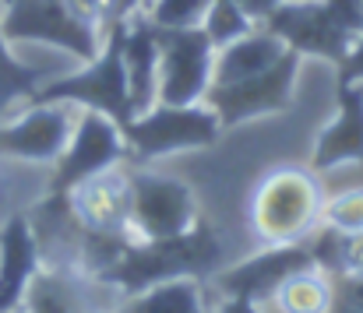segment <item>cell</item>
Wrapping results in <instances>:
<instances>
[{
	"label": "cell",
	"instance_id": "6da1fadb",
	"mask_svg": "<svg viewBox=\"0 0 363 313\" xmlns=\"http://www.w3.org/2000/svg\"><path fill=\"white\" fill-rule=\"evenodd\" d=\"M223 268V243L216 236V229L198 218L194 229L173 236V239H130L121 261L113 268H106L96 282L110 285L117 296H134L145 292L159 282H173V278H212Z\"/></svg>",
	"mask_w": 363,
	"mask_h": 313
},
{
	"label": "cell",
	"instance_id": "7a4b0ae2",
	"mask_svg": "<svg viewBox=\"0 0 363 313\" xmlns=\"http://www.w3.org/2000/svg\"><path fill=\"white\" fill-rule=\"evenodd\" d=\"M325 201V187L311 166H279L254 187L250 225L264 246L303 243L318 232Z\"/></svg>",
	"mask_w": 363,
	"mask_h": 313
},
{
	"label": "cell",
	"instance_id": "3957f363",
	"mask_svg": "<svg viewBox=\"0 0 363 313\" xmlns=\"http://www.w3.org/2000/svg\"><path fill=\"white\" fill-rule=\"evenodd\" d=\"M32 103H67L74 109H96L117 120L121 127L134 120L127 71H123V21L103 35V46L89 64H82L71 74L50 78Z\"/></svg>",
	"mask_w": 363,
	"mask_h": 313
},
{
	"label": "cell",
	"instance_id": "277c9868",
	"mask_svg": "<svg viewBox=\"0 0 363 313\" xmlns=\"http://www.w3.org/2000/svg\"><path fill=\"white\" fill-rule=\"evenodd\" d=\"M223 127L216 120V113L205 103L198 106H166L155 103L145 113H138L134 120L123 123V141H127V155L138 162H152V159H166L177 152H198V148H212L219 144Z\"/></svg>",
	"mask_w": 363,
	"mask_h": 313
},
{
	"label": "cell",
	"instance_id": "5b68a950",
	"mask_svg": "<svg viewBox=\"0 0 363 313\" xmlns=\"http://www.w3.org/2000/svg\"><path fill=\"white\" fill-rule=\"evenodd\" d=\"M0 32L11 46H53L78 57L82 64H89L103 46V35L64 0H7L0 4Z\"/></svg>",
	"mask_w": 363,
	"mask_h": 313
},
{
	"label": "cell",
	"instance_id": "8992f818",
	"mask_svg": "<svg viewBox=\"0 0 363 313\" xmlns=\"http://www.w3.org/2000/svg\"><path fill=\"white\" fill-rule=\"evenodd\" d=\"M127 159V141H123V127L117 120H110L106 113L96 109H78L74 130L67 148L60 152V159L53 162L50 173V198H67L78 183L117 169Z\"/></svg>",
	"mask_w": 363,
	"mask_h": 313
},
{
	"label": "cell",
	"instance_id": "52a82bcc",
	"mask_svg": "<svg viewBox=\"0 0 363 313\" xmlns=\"http://www.w3.org/2000/svg\"><path fill=\"white\" fill-rule=\"evenodd\" d=\"M300 57L286 53L279 64H272L261 74H250L240 81H226V85H212L205 106L216 113L223 130H233L247 120H261V116H275V113H289L293 96H296V78H300Z\"/></svg>",
	"mask_w": 363,
	"mask_h": 313
},
{
	"label": "cell",
	"instance_id": "ba28073f",
	"mask_svg": "<svg viewBox=\"0 0 363 313\" xmlns=\"http://www.w3.org/2000/svg\"><path fill=\"white\" fill-rule=\"evenodd\" d=\"M159 39V89L155 103L198 106L212 89L216 46L198 28H155Z\"/></svg>",
	"mask_w": 363,
	"mask_h": 313
},
{
	"label": "cell",
	"instance_id": "9c48e42d",
	"mask_svg": "<svg viewBox=\"0 0 363 313\" xmlns=\"http://www.w3.org/2000/svg\"><path fill=\"white\" fill-rule=\"evenodd\" d=\"M130 176V236L134 239H173L187 229H194L198 198L191 183L152 173V169H134Z\"/></svg>",
	"mask_w": 363,
	"mask_h": 313
},
{
	"label": "cell",
	"instance_id": "30bf717a",
	"mask_svg": "<svg viewBox=\"0 0 363 313\" xmlns=\"http://www.w3.org/2000/svg\"><path fill=\"white\" fill-rule=\"evenodd\" d=\"M261 28H268L289 53H296L300 60L314 57V60H328L332 67H339L353 46V32H346L321 0H282L264 21Z\"/></svg>",
	"mask_w": 363,
	"mask_h": 313
},
{
	"label": "cell",
	"instance_id": "8fae6325",
	"mask_svg": "<svg viewBox=\"0 0 363 313\" xmlns=\"http://www.w3.org/2000/svg\"><path fill=\"white\" fill-rule=\"evenodd\" d=\"M78 109L67 103H28L18 116L0 120V155L14 162L53 166L71 141Z\"/></svg>",
	"mask_w": 363,
	"mask_h": 313
},
{
	"label": "cell",
	"instance_id": "7c38bea8",
	"mask_svg": "<svg viewBox=\"0 0 363 313\" xmlns=\"http://www.w3.org/2000/svg\"><path fill=\"white\" fill-rule=\"evenodd\" d=\"M303 268H318L311 243H279V246H264L261 254L247 257L233 268H219L212 275L219 296H237V300H250L257 307H268L272 296L279 292V285L303 271Z\"/></svg>",
	"mask_w": 363,
	"mask_h": 313
},
{
	"label": "cell",
	"instance_id": "4fadbf2b",
	"mask_svg": "<svg viewBox=\"0 0 363 313\" xmlns=\"http://www.w3.org/2000/svg\"><path fill=\"white\" fill-rule=\"evenodd\" d=\"M350 162L363 166V85L335 81V116L314 141L311 169L321 176Z\"/></svg>",
	"mask_w": 363,
	"mask_h": 313
},
{
	"label": "cell",
	"instance_id": "5bb4252c",
	"mask_svg": "<svg viewBox=\"0 0 363 313\" xmlns=\"http://www.w3.org/2000/svg\"><path fill=\"white\" fill-rule=\"evenodd\" d=\"M67 201L85 232L130 236V176L121 166L78 183Z\"/></svg>",
	"mask_w": 363,
	"mask_h": 313
},
{
	"label": "cell",
	"instance_id": "9a60e30c",
	"mask_svg": "<svg viewBox=\"0 0 363 313\" xmlns=\"http://www.w3.org/2000/svg\"><path fill=\"white\" fill-rule=\"evenodd\" d=\"M43 268V254L28 215H11L0 225V313L25 307L28 285Z\"/></svg>",
	"mask_w": 363,
	"mask_h": 313
},
{
	"label": "cell",
	"instance_id": "2e32d148",
	"mask_svg": "<svg viewBox=\"0 0 363 313\" xmlns=\"http://www.w3.org/2000/svg\"><path fill=\"white\" fill-rule=\"evenodd\" d=\"M123 71H127L130 106L138 116L148 106H155V89H159V39L145 11L123 21Z\"/></svg>",
	"mask_w": 363,
	"mask_h": 313
},
{
	"label": "cell",
	"instance_id": "e0dca14e",
	"mask_svg": "<svg viewBox=\"0 0 363 313\" xmlns=\"http://www.w3.org/2000/svg\"><path fill=\"white\" fill-rule=\"evenodd\" d=\"M96 278L82 275L78 268H50L43 264L28 285L25 310L32 313H106L92 303Z\"/></svg>",
	"mask_w": 363,
	"mask_h": 313
},
{
	"label": "cell",
	"instance_id": "ac0fdd59",
	"mask_svg": "<svg viewBox=\"0 0 363 313\" xmlns=\"http://www.w3.org/2000/svg\"><path fill=\"white\" fill-rule=\"evenodd\" d=\"M289 50L268 32V28H250L237 42L216 50V67H212V85H226V81H240L250 74L268 71L272 64H279Z\"/></svg>",
	"mask_w": 363,
	"mask_h": 313
},
{
	"label": "cell",
	"instance_id": "d6986e66",
	"mask_svg": "<svg viewBox=\"0 0 363 313\" xmlns=\"http://www.w3.org/2000/svg\"><path fill=\"white\" fill-rule=\"evenodd\" d=\"M113 313H208V303L198 278H173L145 292L123 296Z\"/></svg>",
	"mask_w": 363,
	"mask_h": 313
},
{
	"label": "cell",
	"instance_id": "ffe728a7",
	"mask_svg": "<svg viewBox=\"0 0 363 313\" xmlns=\"http://www.w3.org/2000/svg\"><path fill=\"white\" fill-rule=\"evenodd\" d=\"M314 264L335 282V278H360L363 275V232H339L328 225H318V232L307 239Z\"/></svg>",
	"mask_w": 363,
	"mask_h": 313
},
{
	"label": "cell",
	"instance_id": "44dd1931",
	"mask_svg": "<svg viewBox=\"0 0 363 313\" xmlns=\"http://www.w3.org/2000/svg\"><path fill=\"white\" fill-rule=\"evenodd\" d=\"M335 303V285L321 268H303L289 275L272 296V310L279 313H328Z\"/></svg>",
	"mask_w": 363,
	"mask_h": 313
},
{
	"label": "cell",
	"instance_id": "7402d4cb",
	"mask_svg": "<svg viewBox=\"0 0 363 313\" xmlns=\"http://www.w3.org/2000/svg\"><path fill=\"white\" fill-rule=\"evenodd\" d=\"M46 81H50V74H46L43 67L25 64V60L14 53V46L4 39V32H0V120H7L11 109L18 103H25V106L32 103L35 92H39Z\"/></svg>",
	"mask_w": 363,
	"mask_h": 313
},
{
	"label": "cell",
	"instance_id": "603a6c76",
	"mask_svg": "<svg viewBox=\"0 0 363 313\" xmlns=\"http://www.w3.org/2000/svg\"><path fill=\"white\" fill-rule=\"evenodd\" d=\"M250 28H257V25L243 14L233 0H212L208 11H205V21H201V32L208 35V42H212L216 50L237 42V39L247 35Z\"/></svg>",
	"mask_w": 363,
	"mask_h": 313
},
{
	"label": "cell",
	"instance_id": "cb8c5ba5",
	"mask_svg": "<svg viewBox=\"0 0 363 313\" xmlns=\"http://www.w3.org/2000/svg\"><path fill=\"white\" fill-rule=\"evenodd\" d=\"M212 0H148L145 14L155 28H198Z\"/></svg>",
	"mask_w": 363,
	"mask_h": 313
},
{
	"label": "cell",
	"instance_id": "d4e9b609",
	"mask_svg": "<svg viewBox=\"0 0 363 313\" xmlns=\"http://www.w3.org/2000/svg\"><path fill=\"white\" fill-rule=\"evenodd\" d=\"M321 225L339 229V232H363V187L328 198L321 211Z\"/></svg>",
	"mask_w": 363,
	"mask_h": 313
},
{
	"label": "cell",
	"instance_id": "484cf974",
	"mask_svg": "<svg viewBox=\"0 0 363 313\" xmlns=\"http://www.w3.org/2000/svg\"><path fill=\"white\" fill-rule=\"evenodd\" d=\"M328 7V14L353 35L363 32V0H321Z\"/></svg>",
	"mask_w": 363,
	"mask_h": 313
},
{
	"label": "cell",
	"instance_id": "4316f807",
	"mask_svg": "<svg viewBox=\"0 0 363 313\" xmlns=\"http://www.w3.org/2000/svg\"><path fill=\"white\" fill-rule=\"evenodd\" d=\"M335 81H346V85H363V32L353 39L346 60L335 67Z\"/></svg>",
	"mask_w": 363,
	"mask_h": 313
},
{
	"label": "cell",
	"instance_id": "83f0119b",
	"mask_svg": "<svg viewBox=\"0 0 363 313\" xmlns=\"http://www.w3.org/2000/svg\"><path fill=\"white\" fill-rule=\"evenodd\" d=\"M332 285H335V300H342V303L363 310V275L360 278H335Z\"/></svg>",
	"mask_w": 363,
	"mask_h": 313
},
{
	"label": "cell",
	"instance_id": "f1b7e54d",
	"mask_svg": "<svg viewBox=\"0 0 363 313\" xmlns=\"http://www.w3.org/2000/svg\"><path fill=\"white\" fill-rule=\"evenodd\" d=\"M233 4L240 7V11L250 18V21H254V25H261V21H264V18H268V14H272L279 4H282V0H233Z\"/></svg>",
	"mask_w": 363,
	"mask_h": 313
},
{
	"label": "cell",
	"instance_id": "f546056e",
	"mask_svg": "<svg viewBox=\"0 0 363 313\" xmlns=\"http://www.w3.org/2000/svg\"><path fill=\"white\" fill-rule=\"evenodd\" d=\"M212 313H264V307H257L250 300H237V296H223V303Z\"/></svg>",
	"mask_w": 363,
	"mask_h": 313
},
{
	"label": "cell",
	"instance_id": "4dcf8cb0",
	"mask_svg": "<svg viewBox=\"0 0 363 313\" xmlns=\"http://www.w3.org/2000/svg\"><path fill=\"white\" fill-rule=\"evenodd\" d=\"M328 313H363V310H357V307H350V303H342V300H335L332 303V310Z\"/></svg>",
	"mask_w": 363,
	"mask_h": 313
},
{
	"label": "cell",
	"instance_id": "1f68e13d",
	"mask_svg": "<svg viewBox=\"0 0 363 313\" xmlns=\"http://www.w3.org/2000/svg\"><path fill=\"white\" fill-rule=\"evenodd\" d=\"M264 313H279V310H272V307H264Z\"/></svg>",
	"mask_w": 363,
	"mask_h": 313
},
{
	"label": "cell",
	"instance_id": "d6a6232c",
	"mask_svg": "<svg viewBox=\"0 0 363 313\" xmlns=\"http://www.w3.org/2000/svg\"><path fill=\"white\" fill-rule=\"evenodd\" d=\"M14 313H32V310H25V307H21V310H14Z\"/></svg>",
	"mask_w": 363,
	"mask_h": 313
},
{
	"label": "cell",
	"instance_id": "836d02e7",
	"mask_svg": "<svg viewBox=\"0 0 363 313\" xmlns=\"http://www.w3.org/2000/svg\"><path fill=\"white\" fill-rule=\"evenodd\" d=\"M145 4H148V0H141V7H145Z\"/></svg>",
	"mask_w": 363,
	"mask_h": 313
},
{
	"label": "cell",
	"instance_id": "e575fe53",
	"mask_svg": "<svg viewBox=\"0 0 363 313\" xmlns=\"http://www.w3.org/2000/svg\"><path fill=\"white\" fill-rule=\"evenodd\" d=\"M0 4H7V0H0Z\"/></svg>",
	"mask_w": 363,
	"mask_h": 313
}]
</instances>
